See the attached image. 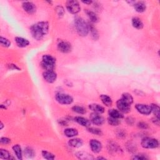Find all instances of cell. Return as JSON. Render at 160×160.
I'll return each mask as SVG.
<instances>
[{
  "label": "cell",
  "mask_w": 160,
  "mask_h": 160,
  "mask_svg": "<svg viewBox=\"0 0 160 160\" xmlns=\"http://www.w3.org/2000/svg\"><path fill=\"white\" fill-rule=\"evenodd\" d=\"M116 134L117 136L120 138H125L126 136V133L122 129H119V131H118V132L116 133Z\"/></svg>",
  "instance_id": "cell-40"
},
{
  "label": "cell",
  "mask_w": 160,
  "mask_h": 160,
  "mask_svg": "<svg viewBox=\"0 0 160 160\" xmlns=\"http://www.w3.org/2000/svg\"><path fill=\"white\" fill-rule=\"evenodd\" d=\"M10 157H11V154L9 153V151L3 149L0 150V158L1 159H10L11 158Z\"/></svg>",
  "instance_id": "cell-32"
},
{
  "label": "cell",
  "mask_w": 160,
  "mask_h": 160,
  "mask_svg": "<svg viewBox=\"0 0 160 160\" xmlns=\"http://www.w3.org/2000/svg\"><path fill=\"white\" fill-rule=\"evenodd\" d=\"M42 155L45 159L48 160H53L55 158V157L51 153L48 152L47 151H42Z\"/></svg>",
  "instance_id": "cell-36"
},
{
  "label": "cell",
  "mask_w": 160,
  "mask_h": 160,
  "mask_svg": "<svg viewBox=\"0 0 160 160\" xmlns=\"http://www.w3.org/2000/svg\"><path fill=\"white\" fill-rule=\"evenodd\" d=\"M0 126H1V127H0V129H2L3 128V127H4V125H3L2 122H1V125H0Z\"/></svg>",
  "instance_id": "cell-46"
},
{
  "label": "cell",
  "mask_w": 160,
  "mask_h": 160,
  "mask_svg": "<svg viewBox=\"0 0 160 160\" xmlns=\"http://www.w3.org/2000/svg\"><path fill=\"white\" fill-rule=\"evenodd\" d=\"M22 7L24 11L29 15L34 14L36 11V6L34 3L30 1H24L22 4Z\"/></svg>",
  "instance_id": "cell-10"
},
{
  "label": "cell",
  "mask_w": 160,
  "mask_h": 160,
  "mask_svg": "<svg viewBox=\"0 0 160 160\" xmlns=\"http://www.w3.org/2000/svg\"><path fill=\"white\" fill-rule=\"evenodd\" d=\"M16 43L19 48H25L29 45V41L22 37H16L15 38Z\"/></svg>",
  "instance_id": "cell-14"
},
{
  "label": "cell",
  "mask_w": 160,
  "mask_h": 160,
  "mask_svg": "<svg viewBox=\"0 0 160 160\" xmlns=\"http://www.w3.org/2000/svg\"><path fill=\"white\" fill-rule=\"evenodd\" d=\"M49 31V23L46 22H39L33 24L30 28L32 36L36 40H41L48 34Z\"/></svg>",
  "instance_id": "cell-1"
},
{
  "label": "cell",
  "mask_w": 160,
  "mask_h": 160,
  "mask_svg": "<svg viewBox=\"0 0 160 160\" xmlns=\"http://www.w3.org/2000/svg\"><path fill=\"white\" fill-rule=\"evenodd\" d=\"M56 99L59 103L61 104H70L73 102L72 96L61 93H58L56 95Z\"/></svg>",
  "instance_id": "cell-5"
},
{
  "label": "cell",
  "mask_w": 160,
  "mask_h": 160,
  "mask_svg": "<svg viewBox=\"0 0 160 160\" xmlns=\"http://www.w3.org/2000/svg\"><path fill=\"white\" fill-rule=\"evenodd\" d=\"M86 13L88 15V18L90 19V21L93 23H97L99 22V18L98 16L96 15L95 12L90 11V10H86Z\"/></svg>",
  "instance_id": "cell-23"
},
{
  "label": "cell",
  "mask_w": 160,
  "mask_h": 160,
  "mask_svg": "<svg viewBox=\"0 0 160 160\" xmlns=\"http://www.w3.org/2000/svg\"><path fill=\"white\" fill-rule=\"evenodd\" d=\"M122 100H123L125 102L127 103L128 104L131 105L133 103V96L128 93H125L122 95V98H121Z\"/></svg>",
  "instance_id": "cell-28"
},
{
  "label": "cell",
  "mask_w": 160,
  "mask_h": 160,
  "mask_svg": "<svg viewBox=\"0 0 160 160\" xmlns=\"http://www.w3.org/2000/svg\"><path fill=\"white\" fill-rule=\"evenodd\" d=\"M82 3L84 4H86V5H91L93 3L92 1H82Z\"/></svg>",
  "instance_id": "cell-45"
},
{
  "label": "cell",
  "mask_w": 160,
  "mask_h": 160,
  "mask_svg": "<svg viewBox=\"0 0 160 160\" xmlns=\"http://www.w3.org/2000/svg\"><path fill=\"white\" fill-rule=\"evenodd\" d=\"M126 123L129 125H133L134 123V120L131 117H128L126 118Z\"/></svg>",
  "instance_id": "cell-41"
},
{
  "label": "cell",
  "mask_w": 160,
  "mask_h": 160,
  "mask_svg": "<svg viewBox=\"0 0 160 160\" xmlns=\"http://www.w3.org/2000/svg\"><path fill=\"white\" fill-rule=\"evenodd\" d=\"M108 147H109L108 150L109 151H110L111 152L120 153L121 151H122V150L118 146V145H117L116 143H114V142L109 143V145H108Z\"/></svg>",
  "instance_id": "cell-26"
},
{
  "label": "cell",
  "mask_w": 160,
  "mask_h": 160,
  "mask_svg": "<svg viewBox=\"0 0 160 160\" xmlns=\"http://www.w3.org/2000/svg\"><path fill=\"white\" fill-rule=\"evenodd\" d=\"M132 25L134 28L138 29H141L143 28V23L138 18H133L132 19Z\"/></svg>",
  "instance_id": "cell-27"
},
{
  "label": "cell",
  "mask_w": 160,
  "mask_h": 160,
  "mask_svg": "<svg viewBox=\"0 0 160 160\" xmlns=\"http://www.w3.org/2000/svg\"><path fill=\"white\" fill-rule=\"evenodd\" d=\"M108 123L113 126H118L121 123V121L120 119H116V118H114L112 117H109L108 118Z\"/></svg>",
  "instance_id": "cell-35"
},
{
  "label": "cell",
  "mask_w": 160,
  "mask_h": 160,
  "mask_svg": "<svg viewBox=\"0 0 160 160\" xmlns=\"http://www.w3.org/2000/svg\"><path fill=\"white\" fill-rule=\"evenodd\" d=\"M133 159H143V160H144V159H148V158H146L145 157H144V156L143 155H136V156H134V157L133 158Z\"/></svg>",
  "instance_id": "cell-42"
},
{
  "label": "cell",
  "mask_w": 160,
  "mask_h": 160,
  "mask_svg": "<svg viewBox=\"0 0 160 160\" xmlns=\"http://www.w3.org/2000/svg\"><path fill=\"white\" fill-rule=\"evenodd\" d=\"M13 150L15 155L18 159L22 160L23 159V152L21 146L19 145H15L13 146Z\"/></svg>",
  "instance_id": "cell-22"
},
{
  "label": "cell",
  "mask_w": 160,
  "mask_h": 160,
  "mask_svg": "<svg viewBox=\"0 0 160 160\" xmlns=\"http://www.w3.org/2000/svg\"><path fill=\"white\" fill-rule=\"evenodd\" d=\"M74 26L78 35L81 36H86L89 33V24L82 18L77 17L74 19Z\"/></svg>",
  "instance_id": "cell-2"
},
{
  "label": "cell",
  "mask_w": 160,
  "mask_h": 160,
  "mask_svg": "<svg viewBox=\"0 0 160 160\" xmlns=\"http://www.w3.org/2000/svg\"><path fill=\"white\" fill-rule=\"evenodd\" d=\"M43 77L46 81L49 83H53L57 79V74L54 71H46L43 73Z\"/></svg>",
  "instance_id": "cell-11"
},
{
  "label": "cell",
  "mask_w": 160,
  "mask_h": 160,
  "mask_svg": "<svg viewBox=\"0 0 160 160\" xmlns=\"http://www.w3.org/2000/svg\"><path fill=\"white\" fill-rule=\"evenodd\" d=\"M90 146L93 152L95 153H99L102 150V144L96 140H91L90 141Z\"/></svg>",
  "instance_id": "cell-13"
},
{
  "label": "cell",
  "mask_w": 160,
  "mask_h": 160,
  "mask_svg": "<svg viewBox=\"0 0 160 160\" xmlns=\"http://www.w3.org/2000/svg\"><path fill=\"white\" fill-rule=\"evenodd\" d=\"M100 98L102 99V102L105 106L109 107V106H111L113 104L112 99L109 96L106 95H102L100 96Z\"/></svg>",
  "instance_id": "cell-24"
},
{
  "label": "cell",
  "mask_w": 160,
  "mask_h": 160,
  "mask_svg": "<svg viewBox=\"0 0 160 160\" xmlns=\"http://www.w3.org/2000/svg\"><path fill=\"white\" fill-rule=\"evenodd\" d=\"M152 121L153 122V123H154V124L157 125H158V126L159 125V118H158L155 117L154 118H153V119H152Z\"/></svg>",
  "instance_id": "cell-43"
},
{
  "label": "cell",
  "mask_w": 160,
  "mask_h": 160,
  "mask_svg": "<svg viewBox=\"0 0 160 160\" xmlns=\"http://www.w3.org/2000/svg\"><path fill=\"white\" fill-rule=\"evenodd\" d=\"M89 29L93 39L98 40L99 39V33L96 28L92 24H89Z\"/></svg>",
  "instance_id": "cell-25"
},
{
  "label": "cell",
  "mask_w": 160,
  "mask_h": 160,
  "mask_svg": "<svg viewBox=\"0 0 160 160\" xmlns=\"http://www.w3.org/2000/svg\"><path fill=\"white\" fill-rule=\"evenodd\" d=\"M90 119L91 123H93L95 125L101 126L104 124L105 120L104 118L101 116L100 114L96 113H92L90 116Z\"/></svg>",
  "instance_id": "cell-7"
},
{
  "label": "cell",
  "mask_w": 160,
  "mask_h": 160,
  "mask_svg": "<svg viewBox=\"0 0 160 160\" xmlns=\"http://www.w3.org/2000/svg\"><path fill=\"white\" fill-rule=\"evenodd\" d=\"M66 9L71 14H77L81 10L79 4L77 1H68L66 3Z\"/></svg>",
  "instance_id": "cell-6"
},
{
  "label": "cell",
  "mask_w": 160,
  "mask_h": 160,
  "mask_svg": "<svg viewBox=\"0 0 160 160\" xmlns=\"http://www.w3.org/2000/svg\"><path fill=\"white\" fill-rule=\"evenodd\" d=\"M74 120L76 122H77L78 124L83 126H85V127H89L91 125V121L90 120H88V119L85 118H83L81 116L75 117Z\"/></svg>",
  "instance_id": "cell-15"
},
{
  "label": "cell",
  "mask_w": 160,
  "mask_h": 160,
  "mask_svg": "<svg viewBox=\"0 0 160 160\" xmlns=\"http://www.w3.org/2000/svg\"><path fill=\"white\" fill-rule=\"evenodd\" d=\"M9 67H10V68H11V69H13V70H19V68H18V67H17V66H16V65H12V64H11V65H9Z\"/></svg>",
  "instance_id": "cell-44"
},
{
  "label": "cell",
  "mask_w": 160,
  "mask_h": 160,
  "mask_svg": "<svg viewBox=\"0 0 160 160\" xmlns=\"http://www.w3.org/2000/svg\"><path fill=\"white\" fill-rule=\"evenodd\" d=\"M98 159H106V158H103V157H98L97 158Z\"/></svg>",
  "instance_id": "cell-47"
},
{
  "label": "cell",
  "mask_w": 160,
  "mask_h": 160,
  "mask_svg": "<svg viewBox=\"0 0 160 160\" xmlns=\"http://www.w3.org/2000/svg\"><path fill=\"white\" fill-rule=\"evenodd\" d=\"M76 157H77L78 159H87V160H91L94 159V157H93V155L88 153L86 152H84V151H79L76 153Z\"/></svg>",
  "instance_id": "cell-17"
},
{
  "label": "cell",
  "mask_w": 160,
  "mask_h": 160,
  "mask_svg": "<svg viewBox=\"0 0 160 160\" xmlns=\"http://www.w3.org/2000/svg\"><path fill=\"white\" fill-rule=\"evenodd\" d=\"M57 46L59 51L63 53H68L71 52V49H72V47H71V45L70 43L63 40L59 41Z\"/></svg>",
  "instance_id": "cell-9"
},
{
  "label": "cell",
  "mask_w": 160,
  "mask_h": 160,
  "mask_svg": "<svg viewBox=\"0 0 160 160\" xmlns=\"http://www.w3.org/2000/svg\"><path fill=\"white\" fill-rule=\"evenodd\" d=\"M0 142H1V144H3V145H8L10 144V143H11V140L8 138L3 137L1 138Z\"/></svg>",
  "instance_id": "cell-39"
},
{
  "label": "cell",
  "mask_w": 160,
  "mask_h": 160,
  "mask_svg": "<svg viewBox=\"0 0 160 160\" xmlns=\"http://www.w3.org/2000/svg\"><path fill=\"white\" fill-rule=\"evenodd\" d=\"M134 8L136 11L138 13H143L145 11L146 9V6L145 2L143 1H138L136 2L134 5Z\"/></svg>",
  "instance_id": "cell-19"
},
{
  "label": "cell",
  "mask_w": 160,
  "mask_h": 160,
  "mask_svg": "<svg viewBox=\"0 0 160 160\" xmlns=\"http://www.w3.org/2000/svg\"><path fill=\"white\" fill-rule=\"evenodd\" d=\"M89 108L94 113L98 114H102L104 112V108L98 104H91L89 105Z\"/></svg>",
  "instance_id": "cell-16"
},
{
  "label": "cell",
  "mask_w": 160,
  "mask_h": 160,
  "mask_svg": "<svg viewBox=\"0 0 160 160\" xmlns=\"http://www.w3.org/2000/svg\"><path fill=\"white\" fill-rule=\"evenodd\" d=\"M137 111L142 115H149L151 113V108L149 105L144 104H137L135 106Z\"/></svg>",
  "instance_id": "cell-12"
},
{
  "label": "cell",
  "mask_w": 160,
  "mask_h": 160,
  "mask_svg": "<svg viewBox=\"0 0 160 160\" xmlns=\"http://www.w3.org/2000/svg\"><path fill=\"white\" fill-rule=\"evenodd\" d=\"M87 130L91 133L96 134V135H98V136H102L103 134V132L102 131V130L96 128H93V127H90L89 126V128H87Z\"/></svg>",
  "instance_id": "cell-34"
},
{
  "label": "cell",
  "mask_w": 160,
  "mask_h": 160,
  "mask_svg": "<svg viewBox=\"0 0 160 160\" xmlns=\"http://www.w3.org/2000/svg\"><path fill=\"white\" fill-rule=\"evenodd\" d=\"M116 106L119 111L123 113H128L131 111V105L125 102L121 99L118 100L116 102Z\"/></svg>",
  "instance_id": "cell-8"
},
{
  "label": "cell",
  "mask_w": 160,
  "mask_h": 160,
  "mask_svg": "<svg viewBox=\"0 0 160 160\" xmlns=\"http://www.w3.org/2000/svg\"><path fill=\"white\" fill-rule=\"evenodd\" d=\"M56 65V60L51 55H44L42 58L41 66L46 71H53Z\"/></svg>",
  "instance_id": "cell-3"
},
{
  "label": "cell",
  "mask_w": 160,
  "mask_h": 160,
  "mask_svg": "<svg viewBox=\"0 0 160 160\" xmlns=\"http://www.w3.org/2000/svg\"><path fill=\"white\" fill-rule=\"evenodd\" d=\"M151 112L153 113V114L154 115L155 117L158 118H159V115H160V112H159V107L158 105L156 104H151Z\"/></svg>",
  "instance_id": "cell-30"
},
{
  "label": "cell",
  "mask_w": 160,
  "mask_h": 160,
  "mask_svg": "<svg viewBox=\"0 0 160 160\" xmlns=\"http://www.w3.org/2000/svg\"><path fill=\"white\" fill-rule=\"evenodd\" d=\"M83 141L81 139L79 138H74L71 139L68 142V144L70 146L73 147V148H79L83 145Z\"/></svg>",
  "instance_id": "cell-20"
},
{
  "label": "cell",
  "mask_w": 160,
  "mask_h": 160,
  "mask_svg": "<svg viewBox=\"0 0 160 160\" xmlns=\"http://www.w3.org/2000/svg\"><path fill=\"white\" fill-rule=\"evenodd\" d=\"M141 146L146 149H154L159 146V142L157 139L151 138H144L141 143Z\"/></svg>",
  "instance_id": "cell-4"
},
{
  "label": "cell",
  "mask_w": 160,
  "mask_h": 160,
  "mask_svg": "<svg viewBox=\"0 0 160 160\" xmlns=\"http://www.w3.org/2000/svg\"><path fill=\"white\" fill-rule=\"evenodd\" d=\"M65 135L68 138H72L77 136L78 131L77 129L74 128H67L64 131Z\"/></svg>",
  "instance_id": "cell-21"
},
{
  "label": "cell",
  "mask_w": 160,
  "mask_h": 160,
  "mask_svg": "<svg viewBox=\"0 0 160 160\" xmlns=\"http://www.w3.org/2000/svg\"><path fill=\"white\" fill-rule=\"evenodd\" d=\"M0 43H1L2 46L5 48H8L11 46V42L6 39V38H4L3 36H1V38H0Z\"/></svg>",
  "instance_id": "cell-37"
},
{
  "label": "cell",
  "mask_w": 160,
  "mask_h": 160,
  "mask_svg": "<svg viewBox=\"0 0 160 160\" xmlns=\"http://www.w3.org/2000/svg\"><path fill=\"white\" fill-rule=\"evenodd\" d=\"M138 127L142 129H147L149 128V125L145 122H139L138 123Z\"/></svg>",
  "instance_id": "cell-38"
},
{
  "label": "cell",
  "mask_w": 160,
  "mask_h": 160,
  "mask_svg": "<svg viewBox=\"0 0 160 160\" xmlns=\"http://www.w3.org/2000/svg\"><path fill=\"white\" fill-rule=\"evenodd\" d=\"M24 153L28 158H33L35 156V152L34 150L30 148V147H26L24 149Z\"/></svg>",
  "instance_id": "cell-29"
},
{
  "label": "cell",
  "mask_w": 160,
  "mask_h": 160,
  "mask_svg": "<svg viewBox=\"0 0 160 160\" xmlns=\"http://www.w3.org/2000/svg\"><path fill=\"white\" fill-rule=\"evenodd\" d=\"M54 10H55V12H56L57 16L60 18H61L63 17V16H64L65 11L64 8H63V6H56L55 8V9H54Z\"/></svg>",
  "instance_id": "cell-31"
},
{
  "label": "cell",
  "mask_w": 160,
  "mask_h": 160,
  "mask_svg": "<svg viewBox=\"0 0 160 160\" xmlns=\"http://www.w3.org/2000/svg\"><path fill=\"white\" fill-rule=\"evenodd\" d=\"M109 115L110 117L114 118H116V119H122L124 118L123 115L122 114L121 112H120V111H118L116 109H109Z\"/></svg>",
  "instance_id": "cell-18"
},
{
  "label": "cell",
  "mask_w": 160,
  "mask_h": 160,
  "mask_svg": "<svg viewBox=\"0 0 160 160\" xmlns=\"http://www.w3.org/2000/svg\"><path fill=\"white\" fill-rule=\"evenodd\" d=\"M72 110L74 112H76L78 113V114H81V115H84L86 113V110L85 108H83L82 106H74L72 108Z\"/></svg>",
  "instance_id": "cell-33"
}]
</instances>
